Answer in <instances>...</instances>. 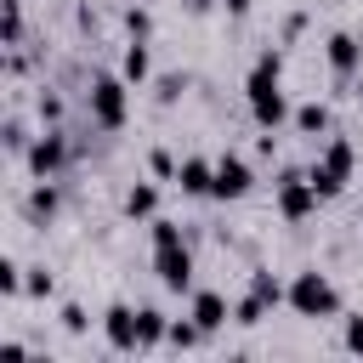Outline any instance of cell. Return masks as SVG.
Returning a JSON list of instances; mask_svg holds the SVG:
<instances>
[{"label": "cell", "instance_id": "cell-7", "mask_svg": "<svg viewBox=\"0 0 363 363\" xmlns=\"http://www.w3.org/2000/svg\"><path fill=\"white\" fill-rule=\"evenodd\" d=\"M153 272L164 289H193V250L187 244H153Z\"/></svg>", "mask_w": 363, "mask_h": 363}, {"label": "cell", "instance_id": "cell-25", "mask_svg": "<svg viewBox=\"0 0 363 363\" xmlns=\"http://www.w3.org/2000/svg\"><path fill=\"white\" fill-rule=\"evenodd\" d=\"M182 91H187V79H182V74H164V79H159V102H176Z\"/></svg>", "mask_w": 363, "mask_h": 363}, {"label": "cell", "instance_id": "cell-11", "mask_svg": "<svg viewBox=\"0 0 363 363\" xmlns=\"http://www.w3.org/2000/svg\"><path fill=\"white\" fill-rule=\"evenodd\" d=\"M323 57H329V68H335L340 79H352V74L363 68V40H357V34H329V40H323Z\"/></svg>", "mask_w": 363, "mask_h": 363}, {"label": "cell", "instance_id": "cell-8", "mask_svg": "<svg viewBox=\"0 0 363 363\" xmlns=\"http://www.w3.org/2000/svg\"><path fill=\"white\" fill-rule=\"evenodd\" d=\"M23 159H28V170H34V176H57V170L68 164V136L51 125V130H40V136L23 147Z\"/></svg>", "mask_w": 363, "mask_h": 363}, {"label": "cell", "instance_id": "cell-15", "mask_svg": "<svg viewBox=\"0 0 363 363\" xmlns=\"http://www.w3.org/2000/svg\"><path fill=\"white\" fill-rule=\"evenodd\" d=\"M136 329H142V352H153L164 335H170V318L159 306H136Z\"/></svg>", "mask_w": 363, "mask_h": 363}, {"label": "cell", "instance_id": "cell-10", "mask_svg": "<svg viewBox=\"0 0 363 363\" xmlns=\"http://www.w3.org/2000/svg\"><path fill=\"white\" fill-rule=\"evenodd\" d=\"M250 193V164L238 153H221L216 159V182H210V199H244Z\"/></svg>", "mask_w": 363, "mask_h": 363}, {"label": "cell", "instance_id": "cell-14", "mask_svg": "<svg viewBox=\"0 0 363 363\" xmlns=\"http://www.w3.org/2000/svg\"><path fill=\"white\" fill-rule=\"evenodd\" d=\"M147 74H153V57H147V40H130V45H125V57H119V79H125V85H142Z\"/></svg>", "mask_w": 363, "mask_h": 363}, {"label": "cell", "instance_id": "cell-1", "mask_svg": "<svg viewBox=\"0 0 363 363\" xmlns=\"http://www.w3.org/2000/svg\"><path fill=\"white\" fill-rule=\"evenodd\" d=\"M278 74H284V57H278V51H261V57H255V68H250V79H244L250 119H255L261 130H278V125L289 119V102H284V85H278Z\"/></svg>", "mask_w": 363, "mask_h": 363}, {"label": "cell", "instance_id": "cell-5", "mask_svg": "<svg viewBox=\"0 0 363 363\" xmlns=\"http://www.w3.org/2000/svg\"><path fill=\"white\" fill-rule=\"evenodd\" d=\"M272 187H278V216H284V221H306V216L318 210V199H323L306 170H284Z\"/></svg>", "mask_w": 363, "mask_h": 363}, {"label": "cell", "instance_id": "cell-6", "mask_svg": "<svg viewBox=\"0 0 363 363\" xmlns=\"http://www.w3.org/2000/svg\"><path fill=\"white\" fill-rule=\"evenodd\" d=\"M278 301H289V289H284L272 272H250V289H244V301L233 306V323H261Z\"/></svg>", "mask_w": 363, "mask_h": 363}, {"label": "cell", "instance_id": "cell-13", "mask_svg": "<svg viewBox=\"0 0 363 363\" xmlns=\"http://www.w3.org/2000/svg\"><path fill=\"white\" fill-rule=\"evenodd\" d=\"M210 182H216V159H182L176 164V187L182 193H210Z\"/></svg>", "mask_w": 363, "mask_h": 363}, {"label": "cell", "instance_id": "cell-24", "mask_svg": "<svg viewBox=\"0 0 363 363\" xmlns=\"http://www.w3.org/2000/svg\"><path fill=\"white\" fill-rule=\"evenodd\" d=\"M85 323H91V318H85V306H74V301H68V306H62V329H68V335H85Z\"/></svg>", "mask_w": 363, "mask_h": 363}, {"label": "cell", "instance_id": "cell-22", "mask_svg": "<svg viewBox=\"0 0 363 363\" xmlns=\"http://www.w3.org/2000/svg\"><path fill=\"white\" fill-rule=\"evenodd\" d=\"M23 295H51V272L45 267H28L23 272Z\"/></svg>", "mask_w": 363, "mask_h": 363}, {"label": "cell", "instance_id": "cell-18", "mask_svg": "<svg viewBox=\"0 0 363 363\" xmlns=\"http://www.w3.org/2000/svg\"><path fill=\"white\" fill-rule=\"evenodd\" d=\"M295 130L323 136V130H329V108H323V102H301V108H295Z\"/></svg>", "mask_w": 363, "mask_h": 363}, {"label": "cell", "instance_id": "cell-19", "mask_svg": "<svg viewBox=\"0 0 363 363\" xmlns=\"http://www.w3.org/2000/svg\"><path fill=\"white\" fill-rule=\"evenodd\" d=\"M176 352H193V346H204V329L199 323H170V335H164Z\"/></svg>", "mask_w": 363, "mask_h": 363}, {"label": "cell", "instance_id": "cell-17", "mask_svg": "<svg viewBox=\"0 0 363 363\" xmlns=\"http://www.w3.org/2000/svg\"><path fill=\"white\" fill-rule=\"evenodd\" d=\"M153 210H159V187L136 182V187L125 193V216H130V221H153Z\"/></svg>", "mask_w": 363, "mask_h": 363}, {"label": "cell", "instance_id": "cell-23", "mask_svg": "<svg viewBox=\"0 0 363 363\" xmlns=\"http://www.w3.org/2000/svg\"><path fill=\"white\" fill-rule=\"evenodd\" d=\"M153 244H182V227L164 221V216H153Z\"/></svg>", "mask_w": 363, "mask_h": 363}, {"label": "cell", "instance_id": "cell-26", "mask_svg": "<svg viewBox=\"0 0 363 363\" xmlns=\"http://www.w3.org/2000/svg\"><path fill=\"white\" fill-rule=\"evenodd\" d=\"M147 164H153V176H170V182H176V159H170L164 147H153V153H147Z\"/></svg>", "mask_w": 363, "mask_h": 363}, {"label": "cell", "instance_id": "cell-21", "mask_svg": "<svg viewBox=\"0 0 363 363\" xmlns=\"http://www.w3.org/2000/svg\"><path fill=\"white\" fill-rule=\"evenodd\" d=\"M0 295H23V267H17L11 255L0 261Z\"/></svg>", "mask_w": 363, "mask_h": 363}, {"label": "cell", "instance_id": "cell-30", "mask_svg": "<svg viewBox=\"0 0 363 363\" xmlns=\"http://www.w3.org/2000/svg\"><path fill=\"white\" fill-rule=\"evenodd\" d=\"M357 221H363V210H357Z\"/></svg>", "mask_w": 363, "mask_h": 363}, {"label": "cell", "instance_id": "cell-27", "mask_svg": "<svg viewBox=\"0 0 363 363\" xmlns=\"http://www.w3.org/2000/svg\"><path fill=\"white\" fill-rule=\"evenodd\" d=\"M40 119H45V125H57V119H62V102H57V96H45V91H40Z\"/></svg>", "mask_w": 363, "mask_h": 363}, {"label": "cell", "instance_id": "cell-3", "mask_svg": "<svg viewBox=\"0 0 363 363\" xmlns=\"http://www.w3.org/2000/svg\"><path fill=\"white\" fill-rule=\"evenodd\" d=\"M85 108H91V119L102 125V130H119L125 125V79H113V74H96L91 79V91H85Z\"/></svg>", "mask_w": 363, "mask_h": 363}, {"label": "cell", "instance_id": "cell-28", "mask_svg": "<svg viewBox=\"0 0 363 363\" xmlns=\"http://www.w3.org/2000/svg\"><path fill=\"white\" fill-rule=\"evenodd\" d=\"M346 352H363V318L346 323Z\"/></svg>", "mask_w": 363, "mask_h": 363}, {"label": "cell", "instance_id": "cell-12", "mask_svg": "<svg viewBox=\"0 0 363 363\" xmlns=\"http://www.w3.org/2000/svg\"><path fill=\"white\" fill-rule=\"evenodd\" d=\"M193 323H199L204 335H216V329L227 323V295H216V289H199V295H193Z\"/></svg>", "mask_w": 363, "mask_h": 363}, {"label": "cell", "instance_id": "cell-29", "mask_svg": "<svg viewBox=\"0 0 363 363\" xmlns=\"http://www.w3.org/2000/svg\"><path fill=\"white\" fill-rule=\"evenodd\" d=\"M221 6H227L233 17H250V0H221Z\"/></svg>", "mask_w": 363, "mask_h": 363}, {"label": "cell", "instance_id": "cell-2", "mask_svg": "<svg viewBox=\"0 0 363 363\" xmlns=\"http://www.w3.org/2000/svg\"><path fill=\"white\" fill-rule=\"evenodd\" d=\"M289 306H295V318H335L340 312V295H335V284L318 267H306V272L289 278Z\"/></svg>", "mask_w": 363, "mask_h": 363}, {"label": "cell", "instance_id": "cell-4", "mask_svg": "<svg viewBox=\"0 0 363 363\" xmlns=\"http://www.w3.org/2000/svg\"><path fill=\"white\" fill-rule=\"evenodd\" d=\"M306 176H312V187H318L323 199H335V193L346 187V176H352V142H340V136H335V142L312 159V170H306Z\"/></svg>", "mask_w": 363, "mask_h": 363}, {"label": "cell", "instance_id": "cell-9", "mask_svg": "<svg viewBox=\"0 0 363 363\" xmlns=\"http://www.w3.org/2000/svg\"><path fill=\"white\" fill-rule=\"evenodd\" d=\"M102 335H108V346H113V352H142V329H136V306H125V301H113V306L102 312Z\"/></svg>", "mask_w": 363, "mask_h": 363}, {"label": "cell", "instance_id": "cell-16", "mask_svg": "<svg viewBox=\"0 0 363 363\" xmlns=\"http://www.w3.org/2000/svg\"><path fill=\"white\" fill-rule=\"evenodd\" d=\"M57 204H62V193L51 187V176H40V187L28 193V221H51V216H57Z\"/></svg>", "mask_w": 363, "mask_h": 363}, {"label": "cell", "instance_id": "cell-20", "mask_svg": "<svg viewBox=\"0 0 363 363\" xmlns=\"http://www.w3.org/2000/svg\"><path fill=\"white\" fill-rule=\"evenodd\" d=\"M125 34H130V40H147V34H153V17H147L142 6H125Z\"/></svg>", "mask_w": 363, "mask_h": 363}]
</instances>
